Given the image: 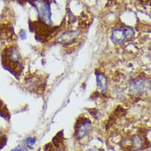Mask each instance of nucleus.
I'll return each mask as SVG.
<instances>
[{"instance_id": "1", "label": "nucleus", "mask_w": 151, "mask_h": 151, "mask_svg": "<svg viewBox=\"0 0 151 151\" xmlns=\"http://www.w3.org/2000/svg\"><path fill=\"white\" fill-rule=\"evenodd\" d=\"M145 127L133 125L126 128L120 133L115 132L113 137L115 142L122 151H140L148 146L150 141L147 138Z\"/></svg>"}, {"instance_id": "2", "label": "nucleus", "mask_w": 151, "mask_h": 151, "mask_svg": "<svg viewBox=\"0 0 151 151\" xmlns=\"http://www.w3.org/2000/svg\"><path fill=\"white\" fill-rule=\"evenodd\" d=\"M93 128L92 119L87 114H81L74 126V136L78 141H82L90 134Z\"/></svg>"}, {"instance_id": "3", "label": "nucleus", "mask_w": 151, "mask_h": 151, "mask_svg": "<svg viewBox=\"0 0 151 151\" xmlns=\"http://www.w3.org/2000/svg\"><path fill=\"white\" fill-rule=\"evenodd\" d=\"M150 81L147 77L140 76L130 83L129 94L133 98H143L150 94Z\"/></svg>"}, {"instance_id": "4", "label": "nucleus", "mask_w": 151, "mask_h": 151, "mask_svg": "<svg viewBox=\"0 0 151 151\" xmlns=\"http://www.w3.org/2000/svg\"><path fill=\"white\" fill-rule=\"evenodd\" d=\"M65 143L63 133L59 132L53 137L52 142L47 143L43 151H65Z\"/></svg>"}, {"instance_id": "5", "label": "nucleus", "mask_w": 151, "mask_h": 151, "mask_svg": "<svg viewBox=\"0 0 151 151\" xmlns=\"http://www.w3.org/2000/svg\"><path fill=\"white\" fill-rule=\"evenodd\" d=\"M24 86L30 91L41 93L44 89V81L39 76H32L26 80Z\"/></svg>"}, {"instance_id": "6", "label": "nucleus", "mask_w": 151, "mask_h": 151, "mask_svg": "<svg viewBox=\"0 0 151 151\" xmlns=\"http://www.w3.org/2000/svg\"><path fill=\"white\" fill-rule=\"evenodd\" d=\"M40 17L45 22H49L50 20V12L49 5L42 0H37L35 3Z\"/></svg>"}, {"instance_id": "7", "label": "nucleus", "mask_w": 151, "mask_h": 151, "mask_svg": "<svg viewBox=\"0 0 151 151\" xmlns=\"http://www.w3.org/2000/svg\"><path fill=\"white\" fill-rule=\"evenodd\" d=\"M126 38L124 30L121 29H115L112 32L111 40L115 43H121Z\"/></svg>"}, {"instance_id": "8", "label": "nucleus", "mask_w": 151, "mask_h": 151, "mask_svg": "<svg viewBox=\"0 0 151 151\" xmlns=\"http://www.w3.org/2000/svg\"><path fill=\"white\" fill-rule=\"evenodd\" d=\"M97 82L101 92L103 93L106 92L107 89V81L104 75L101 73L97 74Z\"/></svg>"}, {"instance_id": "9", "label": "nucleus", "mask_w": 151, "mask_h": 151, "mask_svg": "<svg viewBox=\"0 0 151 151\" xmlns=\"http://www.w3.org/2000/svg\"><path fill=\"white\" fill-rule=\"evenodd\" d=\"M77 32H70L68 33H65L62 35L60 37L61 42L65 44H68L72 42L74 39L77 38Z\"/></svg>"}, {"instance_id": "10", "label": "nucleus", "mask_w": 151, "mask_h": 151, "mask_svg": "<svg viewBox=\"0 0 151 151\" xmlns=\"http://www.w3.org/2000/svg\"><path fill=\"white\" fill-rule=\"evenodd\" d=\"M124 35H125L126 38H131L134 34V31H133V29L131 28H129V27H126L125 28V29L124 30Z\"/></svg>"}, {"instance_id": "11", "label": "nucleus", "mask_w": 151, "mask_h": 151, "mask_svg": "<svg viewBox=\"0 0 151 151\" xmlns=\"http://www.w3.org/2000/svg\"><path fill=\"white\" fill-rule=\"evenodd\" d=\"M36 142V139L35 137H28L26 140V143L29 147H32Z\"/></svg>"}, {"instance_id": "12", "label": "nucleus", "mask_w": 151, "mask_h": 151, "mask_svg": "<svg viewBox=\"0 0 151 151\" xmlns=\"http://www.w3.org/2000/svg\"><path fill=\"white\" fill-rule=\"evenodd\" d=\"M4 137H5L4 133L3 132V131L2 130L0 129V145H1V143L3 142Z\"/></svg>"}, {"instance_id": "13", "label": "nucleus", "mask_w": 151, "mask_h": 151, "mask_svg": "<svg viewBox=\"0 0 151 151\" xmlns=\"http://www.w3.org/2000/svg\"><path fill=\"white\" fill-rule=\"evenodd\" d=\"M84 151H104L103 149L97 147H90L88 148L87 149H86Z\"/></svg>"}, {"instance_id": "14", "label": "nucleus", "mask_w": 151, "mask_h": 151, "mask_svg": "<svg viewBox=\"0 0 151 151\" xmlns=\"http://www.w3.org/2000/svg\"><path fill=\"white\" fill-rule=\"evenodd\" d=\"M20 37L22 38V39H24V38H26V35L25 32H24V30H21V32H20Z\"/></svg>"}, {"instance_id": "15", "label": "nucleus", "mask_w": 151, "mask_h": 151, "mask_svg": "<svg viewBox=\"0 0 151 151\" xmlns=\"http://www.w3.org/2000/svg\"><path fill=\"white\" fill-rule=\"evenodd\" d=\"M16 150H17V151H27V150H26V149L25 147H20L18 149H16Z\"/></svg>"}, {"instance_id": "16", "label": "nucleus", "mask_w": 151, "mask_h": 151, "mask_svg": "<svg viewBox=\"0 0 151 151\" xmlns=\"http://www.w3.org/2000/svg\"><path fill=\"white\" fill-rule=\"evenodd\" d=\"M0 107L1 108V102H0Z\"/></svg>"}]
</instances>
